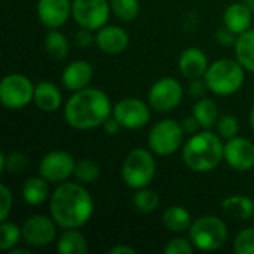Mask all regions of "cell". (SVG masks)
<instances>
[{"label":"cell","instance_id":"8","mask_svg":"<svg viewBox=\"0 0 254 254\" xmlns=\"http://www.w3.org/2000/svg\"><path fill=\"white\" fill-rule=\"evenodd\" d=\"M34 88L27 76L21 73L7 74L0 83V101L6 109H22L34 100Z\"/></svg>","mask_w":254,"mask_h":254},{"label":"cell","instance_id":"36","mask_svg":"<svg viewBox=\"0 0 254 254\" xmlns=\"http://www.w3.org/2000/svg\"><path fill=\"white\" fill-rule=\"evenodd\" d=\"M0 199H1V207H0V220L4 222L9 217V213L12 210V193L6 185L0 186Z\"/></svg>","mask_w":254,"mask_h":254},{"label":"cell","instance_id":"19","mask_svg":"<svg viewBox=\"0 0 254 254\" xmlns=\"http://www.w3.org/2000/svg\"><path fill=\"white\" fill-rule=\"evenodd\" d=\"M253 21V10L244 3H232L223 13V24L235 34H243L250 30Z\"/></svg>","mask_w":254,"mask_h":254},{"label":"cell","instance_id":"28","mask_svg":"<svg viewBox=\"0 0 254 254\" xmlns=\"http://www.w3.org/2000/svg\"><path fill=\"white\" fill-rule=\"evenodd\" d=\"M132 202L140 213H153L159 207V196L155 190L141 188L137 189Z\"/></svg>","mask_w":254,"mask_h":254},{"label":"cell","instance_id":"9","mask_svg":"<svg viewBox=\"0 0 254 254\" xmlns=\"http://www.w3.org/2000/svg\"><path fill=\"white\" fill-rule=\"evenodd\" d=\"M110 1L109 0H73L71 1V15L79 27L88 30H100L109 21L110 15Z\"/></svg>","mask_w":254,"mask_h":254},{"label":"cell","instance_id":"37","mask_svg":"<svg viewBox=\"0 0 254 254\" xmlns=\"http://www.w3.org/2000/svg\"><path fill=\"white\" fill-rule=\"evenodd\" d=\"M216 39H217L219 45H222V46H235L238 34L231 31L228 27H223L216 33Z\"/></svg>","mask_w":254,"mask_h":254},{"label":"cell","instance_id":"4","mask_svg":"<svg viewBox=\"0 0 254 254\" xmlns=\"http://www.w3.org/2000/svg\"><path fill=\"white\" fill-rule=\"evenodd\" d=\"M244 70L246 68L238 63V60L220 58L208 65L204 80L208 91L216 95H232L240 91L244 83Z\"/></svg>","mask_w":254,"mask_h":254},{"label":"cell","instance_id":"32","mask_svg":"<svg viewBox=\"0 0 254 254\" xmlns=\"http://www.w3.org/2000/svg\"><path fill=\"white\" fill-rule=\"evenodd\" d=\"M27 167V158L19 152H10V153H1L0 155V168L3 171H7L10 174H18L24 171Z\"/></svg>","mask_w":254,"mask_h":254},{"label":"cell","instance_id":"6","mask_svg":"<svg viewBox=\"0 0 254 254\" xmlns=\"http://www.w3.org/2000/svg\"><path fill=\"white\" fill-rule=\"evenodd\" d=\"M156 173V162L152 152L146 149L131 150L122 165V180L131 189L147 188Z\"/></svg>","mask_w":254,"mask_h":254},{"label":"cell","instance_id":"33","mask_svg":"<svg viewBox=\"0 0 254 254\" xmlns=\"http://www.w3.org/2000/svg\"><path fill=\"white\" fill-rule=\"evenodd\" d=\"M234 252L237 254H254V228H246L235 237Z\"/></svg>","mask_w":254,"mask_h":254},{"label":"cell","instance_id":"5","mask_svg":"<svg viewBox=\"0 0 254 254\" xmlns=\"http://www.w3.org/2000/svg\"><path fill=\"white\" fill-rule=\"evenodd\" d=\"M189 240L201 252L219 250L228 240V226L217 216H202L192 222Z\"/></svg>","mask_w":254,"mask_h":254},{"label":"cell","instance_id":"23","mask_svg":"<svg viewBox=\"0 0 254 254\" xmlns=\"http://www.w3.org/2000/svg\"><path fill=\"white\" fill-rule=\"evenodd\" d=\"M48 180L40 177H30L22 186V198L28 205H42L49 198Z\"/></svg>","mask_w":254,"mask_h":254},{"label":"cell","instance_id":"43","mask_svg":"<svg viewBox=\"0 0 254 254\" xmlns=\"http://www.w3.org/2000/svg\"><path fill=\"white\" fill-rule=\"evenodd\" d=\"M9 254H30V252L28 250H25V249H10L9 252H7Z\"/></svg>","mask_w":254,"mask_h":254},{"label":"cell","instance_id":"10","mask_svg":"<svg viewBox=\"0 0 254 254\" xmlns=\"http://www.w3.org/2000/svg\"><path fill=\"white\" fill-rule=\"evenodd\" d=\"M149 104L159 113L176 109L183 98V88L174 77H162L156 80L149 89Z\"/></svg>","mask_w":254,"mask_h":254},{"label":"cell","instance_id":"27","mask_svg":"<svg viewBox=\"0 0 254 254\" xmlns=\"http://www.w3.org/2000/svg\"><path fill=\"white\" fill-rule=\"evenodd\" d=\"M193 116L198 119L201 128L210 129L217 124V104L211 98L198 100L193 106Z\"/></svg>","mask_w":254,"mask_h":254},{"label":"cell","instance_id":"40","mask_svg":"<svg viewBox=\"0 0 254 254\" xmlns=\"http://www.w3.org/2000/svg\"><path fill=\"white\" fill-rule=\"evenodd\" d=\"M122 128V125L119 124V121L112 115L104 124H103V129H104V132L106 134H109V135H115V134H118L119 132V129Z\"/></svg>","mask_w":254,"mask_h":254},{"label":"cell","instance_id":"25","mask_svg":"<svg viewBox=\"0 0 254 254\" xmlns=\"http://www.w3.org/2000/svg\"><path fill=\"white\" fill-rule=\"evenodd\" d=\"M235 57L238 63L249 71L254 73V30L250 28L240 34L235 43Z\"/></svg>","mask_w":254,"mask_h":254},{"label":"cell","instance_id":"3","mask_svg":"<svg viewBox=\"0 0 254 254\" xmlns=\"http://www.w3.org/2000/svg\"><path fill=\"white\" fill-rule=\"evenodd\" d=\"M225 144L220 137L211 131L193 134L185 144L182 156L185 165L195 173H208L214 170L225 158Z\"/></svg>","mask_w":254,"mask_h":254},{"label":"cell","instance_id":"16","mask_svg":"<svg viewBox=\"0 0 254 254\" xmlns=\"http://www.w3.org/2000/svg\"><path fill=\"white\" fill-rule=\"evenodd\" d=\"M95 43L104 54L116 55L124 52L129 43V34L118 25H104L97 30Z\"/></svg>","mask_w":254,"mask_h":254},{"label":"cell","instance_id":"7","mask_svg":"<svg viewBox=\"0 0 254 254\" xmlns=\"http://www.w3.org/2000/svg\"><path fill=\"white\" fill-rule=\"evenodd\" d=\"M183 127L174 119L159 121L149 132V147L159 156H168L179 150L183 143Z\"/></svg>","mask_w":254,"mask_h":254},{"label":"cell","instance_id":"22","mask_svg":"<svg viewBox=\"0 0 254 254\" xmlns=\"http://www.w3.org/2000/svg\"><path fill=\"white\" fill-rule=\"evenodd\" d=\"M192 222L193 220H192L189 210L182 205H171L162 214L164 226L174 234H183L189 231L192 226Z\"/></svg>","mask_w":254,"mask_h":254},{"label":"cell","instance_id":"24","mask_svg":"<svg viewBox=\"0 0 254 254\" xmlns=\"http://www.w3.org/2000/svg\"><path fill=\"white\" fill-rule=\"evenodd\" d=\"M57 250L61 254H85L88 253V243L77 229H64L57 240Z\"/></svg>","mask_w":254,"mask_h":254},{"label":"cell","instance_id":"11","mask_svg":"<svg viewBox=\"0 0 254 254\" xmlns=\"http://www.w3.org/2000/svg\"><path fill=\"white\" fill-rule=\"evenodd\" d=\"M57 223L52 217L36 214L28 217L22 226V238L27 246L42 249L52 244L57 240Z\"/></svg>","mask_w":254,"mask_h":254},{"label":"cell","instance_id":"1","mask_svg":"<svg viewBox=\"0 0 254 254\" xmlns=\"http://www.w3.org/2000/svg\"><path fill=\"white\" fill-rule=\"evenodd\" d=\"M51 217L63 229H79L94 214V201L89 192L77 183H61L49 201Z\"/></svg>","mask_w":254,"mask_h":254},{"label":"cell","instance_id":"44","mask_svg":"<svg viewBox=\"0 0 254 254\" xmlns=\"http://www.w3.org/2000/svg\"><path fill=\"white\" fill-rule=\"evenodd\" d=\"M243 3H244V4H247V6L253 10V13H254V0H243Z\"/></svg>","mask_w":254,"mask_h":254},{"label":"cell","instance_id":"35","mask_svg":"<svg viewBox=\"0 0 254 254\" xmlns=\"http://www.w3.org/2000/svg\"><path fill=\"white\" fill-rule=\"evenodd\" d=\"M165 254H192L193 253V244L190 240L186 238H173L165 247Z\"/></svg>","mask_w":254,"mask_h":254},{"label":"cell","instance_id":"17","mask_svg":"<svg viewBox=\"0 0 254 254\" xmlns=\"http://www.w3.org/2000/svg\"><path fill=\"white\" fill-rule=\"evenodd\" d=\"M92 76H94L92 65L85 60H76V61H71L64 68L61 82L67 91L76 92V91L86 88L89 82L92 80Z\"/></svg>","mask_w":254,"mask_h":254},{"label":"cell","instance_id":"12","mask_svg":"<svg viewBox=\"0 0 254 254\" xmlns=\"http://www.w3.org/2000/svg\"><path fill=\"white\" fill-rule=\"evenodd\" d=\"M122 128L127 129H140L146 127L150 121V109L149 106L135 97H128L121 100L115 107L112 113Z\"/></svg>","mask_w":254,"mask_h":254},{"label":"cell","instance_id":"30","mask_svg":"<svg viewBox=\"0 0 254 254\" xmlns=\"http://www.w3.org/2000/svg\"><path fill=\"white\" fill-rule=\"evenodd\" d=\"M112 12L121 21H132L140 13V3L138 0H110Z\"/></svg>","mask_w":254,"mask_h":254},{"label":"cell","instance_id":"39","mask_svg":"<svg viewBox=\"0 0 254 254\" xmlns=\"http://www.w3.org/2000/svg\"><path fill=\"white\" fill-rule=\"evenodd\" d=\"M207 91H208V86H207L205 80H201V77L199 79H192V82L189 85V89H188L189 95H192L195 98H202V95Z\"/></svg>","mask_w":254,"mask_h":254},{"label":"cell","instance_id":"20","mask_svg":"<svg viewBox=\"0 0 254 254\" xmlns=\"http://www.w3.org/2000/svg\"><path fill=\"white\" fill-rule=\"evenodd\" d=\"M36 106L42 112L52 113L60 109L63 97L60 88L52 82H39L34 88V100Z\"/></svg>","mask_w":254,"mask_h":254},{"label":"cell","instance_id":"34","mask_svg":"<svg viewBox=\"0 0 254 254\" xmlns=\"http://www.w3.org/2000/svg\"><path fill=\"white\" fill-rule=\"evenodd\" d=\"M217 132L220 137L229 140V138H234L238 135L240 132V122L235 116H231V115H225L222 116L219 121H217Z\"/></svg>","mask_w":254,"mask_h":254},{"label":"cell","instance_id":"41","mask_svg":"<svg viewBox=\"0 0 254 254\" xmlns=\"http://www.w3.org/2000/svg\"><path fill=\"white\" fill-rule=\"evenodd\" d=\"M182 127H183L185 134H196V132H198V128H201L198 119H196L193 115H192V118H186V119L183 121Z\"/></svg>","mask_w":254,"mask_h":254},{"label":"cell","instance_id":"31","mask_svg":"<svg viewBox=\"0 0 254 254\" xmlns=\"http://www.w3.org/2000/svg\"><path fill=\"white\" fill-rule=\"evenodd\" d=\"M98 176H100V167H98L94 161L85 158V159H79V161L76 162V167H74V177H76L80 183H85V185L94 183V182L98 179Z\"/></svg>","mask_w":254,"mask_h":254},{"label":"cell","instance_id":"38","mask_svg":"<svg viewBox=\"0 0 254 254\" xmlns=\"http://www.w3.org/2000/svg\"><path fill=\"white\" fill-rule=\"evenodd\" d=\"M74 40H76V45L80 46V48H88L94 40L95 37L92 36V30H88V28H83L80 27V30L76 33L74 36Z\"/></svg>","mask_w":254,"mask_h":254},{"label":"cell","instance_id":"42","mask_svg":"<svg viewBox=\"0 0 254 254\" xmlns=\"http://www.w3.org/2000/svg\"><path fill=\"white\" fill-rule=\"evenodd\" d=\"M110 254H135V250L132 247L128 246H116L113 249H110Z\"/></svg>","mask_w":254,"mask_h":254},{"label":"cell","instance_id":"13","mask_svg":"<svg viewBox=\"0 0 254 254\" xmlns=\"http://www.w3.org/2000/svg\"><path fill=\"white\" fill-rule=\"evenodd\" d=\"M74 167H76V161L68 152L52 150L42 158L39 165V173L48 182L60 183L74 176Z\"/></svg>","mask_w":254,"mask_h":254},{"label":"cell","instance_id":"29","mask_svg":"<svg viewBox=\"0 0 254 254\" xmlns=\"http://www.w3.org/2000/svg\"><path fill=\"white\" fill-rule=\"evenodd\" d=\"M21 237H22V231H21V228H18V225L7 222V220L1 222V225H0V250L9 252L19 243Z\"/></svg>","mask_w":254,"mask_h":254},{"label":"cell","instance_id":"45","mask_svg":"<svg viewBox=\"0 0 254 254\" xmlns=\"http://www.w3.org/2000/svg\"><path fill=\"white\" fill-rule=\"evenodd\" d=\"M250 125H252V128H253L254 131V104L253 107H252V110H250Z\"/></svg>","mask_w":254,"mask_h":254},{"label":"cell","instance_id":"26","mask_svg":"<svg viewBox=\"0 0 254 254\" xmlns=\"http://www.w3.org/2000/svg\"><path fill=\"white\" fill-rule=\"evenodd\" d=\"M45 49L49 57L55 60H63L68 55L70 43L61 31L54 28L49 30L45 36Z\"/></svg>","mask_w":254,"mask_h":254},{"label":"cell","instance_id":"2","mask_svg":"<svg viewBox=\"0 0 254 254\" xmlns=\"http://www.w3.org/2000/svg\"><path fill=\"white\" fill-rule=\"evenodd\" d=\"M113 107L109 95L98 88H83L73 92L64 107L65 122L79 131L103 127L112 116Z\"/></svg>","mask_w":254,"mask_h":254},{"label":"cell","instance_id":"18","mask_svg":"<svg viewBox=\"0 0 254 254\" xmlns=\"http://www.w3.org/2000/svg\"><path fill=\"white\" fill-rule=\"evenodd\" d=\"M208 58L205 52L199 48H186L179 57V70L188 79L204 77L208 70Z\"/></svg>","mask_w":254,"mask_h":254},{"label":"cell","instance_id":"14","mask_svg":"<svg viewBox=\"0 0 254 254\" xmlns=\"http://www.w3.org/2000/svg\"><path fill=\"white\" fill-rule=\"evenodd\" d=\"M223 158L232 170L246 173L254 167V144L238 135L229 138L225 144Z\"/></svg>","mask_w":254,"mask_h":254},{"label":"cell","instance_id":"15","mask_svg":"<svg viewBox=\"0 0 254 254\" xmlns=\"http://www.w3.org/2000/svg\"><path fill=\"white\" fill-rule=\"evenodd\" d=\"M71 13L70 0H39L37 16L39 21L49 30L58 28L68 19Z\"/></svg>","mask_w":254,"mask_h":254},{"label":"cell","instance_id":"21","mask_svg":"<svg viewBox=\"0 0 254 254\" xmlns=\"http://www.w3.org/2000/svg\"><path fill=\"white\" fill-rule=\"evenodd\" d=\"M222 211L231 219L246 222L254 217V201L244 195H232L222 201Z\"/></svg>","mask_w":254,"mask_h":254}]
</instances>
